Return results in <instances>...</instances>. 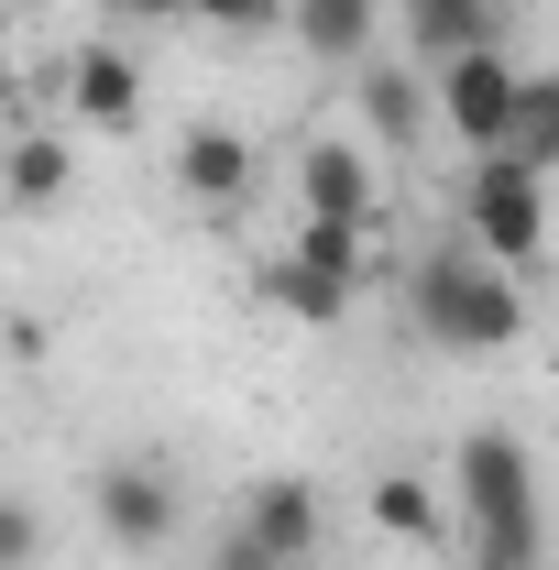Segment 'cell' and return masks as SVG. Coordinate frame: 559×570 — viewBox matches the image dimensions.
<instances>
[{
    "label": "cell",
    "instance_id": "cell-1",
    "mask_svg": "<svg viewBox=\"0 0 559 570\" xmlns=\"http://www.w3.org/2000/svg\"><path fill=\"white\" fill-rule=\"evenodd\" d=\"M450 549H461V570H549V504H538V461L516 428H461Z\"/></svg>",
    "mask_w": 559,
    "mask_h": 570
},
{
    "label": "cell",
    "instance_id": "cell-2",
    "mask_svg": "<svg viewBox=\"0 0 559 570\" xmlns=\"http://www.w3.org/2000/svg\"><path fill=\"white\" fill-rule=\"evenodd\" d=\"M395 296H406V330H418L428 352H450V362H493V352L527 341V285L493 275L461 230L439 253H418V264H395Z\"/></svg>",
    "mask_w": 559,
    "mask_h": 570
},
{
    "label": "cell",
    "instance_id": "cell-3",
    "mask_svg": "<svg viewBox=\"0 0 559 570\" xmlns=\"http://www.w3.org/2000/svg\"><path fill=\"white\" fill-rule=\"evenodd\" d=\"M318 549H330V494L307 472H253L231 494V527H219L209 570H307Z\"/></svg>",
    "mask_w": 559,
    "mask_h": 570
},
{
    "label": "cell",
    "instance_id": "cell-4",
    "mask_svg": "<svg viewBox=\"0 0 559 570\" xmlns=\"http://www.w3.org/2000/svg\"><path fill=\"white\" fill-rule=\"evenodd\" d=\"M461 242L527 285L549 253V176H527L516 154H461Z\"/></svg>",
    "mask_w": 559,
    "mask_h": 570
},
{
    "label": "cell",
    "instance_id": "cell-5",
    "mask_svg": "<svg viewBox=\"0 0 559 570\" xmlns=\"http://www.w3.org/2000/svg\"><path fill=\"white\" fill-rule=\"evenodd\" d=\"M88 515H99V538H110V549L154 560V549H176V538H187V483H176L154 450H121V461H99V472H88Z\"/></svg>",
    "mask_w": 559,
    "mask_h": 570
},
{
    "label": "cell",
    "instance_id": "cell-6",
    "mask_svg": "<svg viewBox=\"0 0 559 570\" xmlns=\"http://www.w3.org/2000/svg\"><path fill=\"white\" fill-rule=\"evenodd\" d=\"M516 56L504 45H472L450 67H428V121L461 142V154H504V110H516Z\"/></svg>",
    "mask_w": 559,
    "mask_h": 570
},
{
    "label": "cell",
    "instance_id": "cell-7",
    "mask_svg": "<svg viewBox=\"0 0 559 570\" xmlns=\"http://www.w3.org/2000/svg\"><path fill=\"white\" fill-rule=\"evenodd\" d=\"M165 165H176V198L198 219H242L264 198V154H253V132H231V121H187Z\"/></svg>",
    "mask_w": 559,
    "mask_h": 570
},
{
    "label": "cell",
    "instance_id": "cell-8",
    "mask_svg": "<svg viewBox=\"0 0 559 570\" xmlns=\"http://www.w3.org/2000/svg\"><path fill=\"white\" fill-rule=\"evenodd\" d=\"M296 219L384 230V165H373V142H351V132H307L296 142Z\"/></svg>",
    "mask_w": 559,
    "mask_h": 570
},
{
    "label": "cell",
    "instance_id": "cell-9",
    "mask_svg": "<svg viewBox=\"0 0 559 570\" xmlns=\"http://www.w3.org/2000/svg\"><path fill=\"white\" fill-rule=\"evenodd\" d=\"M56 110H67L77 132H143V56L121 45V33L67 45V67H56Z\"/></svg>",
    "mask_w": 559,
    "mask_h": 570
},
{
    "label": "cell",
    "instance_id": "cell-10",
    "mask_svg": "<svg viewBox=\"0 0 559 570\" xmlns=\"http://www.w3.org/2000/svg\"><path fill=\"white\" fill-rule=\"evenodd\" d=\"M77 198V142L45 132V121H22V132H0V209L11 219H56Z\"/></svg>",
    "mask_w": 559,
    "mask_h": 570
},
{
    "label": "cell",
    "instance_id": "cell-11",
    "mask_svg": "<svg viewBox=\"0 0 559 570\" xmlns=\"http://www.w3.org/2000/svg\"><path fill=\"white\" fill-rule=\"evenodd\" d=\"M351 110H362V142H384V154H406V142L439 132V121H428V77L418 67H384V56L351 67Z\"/></svg>",
    "mask_w": 559,
    "mask_h": 570
},
{
    "label": "cell",
    "instance_id": "cell-12",
    "mask_svg": "<svg viewBox=\"0 0 559 570\" xmlns=\"http://www.w3.org/2000/svg\"><path fill=\"white\" fill-rule=\"evenodd\" d=\"M275 33H296L318 67H362V56H384V0H285Z\"/></svg>",
    "mask_w": 559,
    "mask_h": 570
},
{
    "label": "cell",
    "instance_id": "cell-13",
    "mask_svg": "<svg viewBox=\"0 0 559 570\" xmlns=\"http://www.w3.org/2000/svg\"><path fill=\"white\" fill-rule=\"evenodd\" d=\"M373 527H384L395 549H450V494H439L428 472H406V461H384V472H373Z\"/></svg>",
    "mask_w": 559,
    "mask_h": 570
},
{
    "label": "cell",
    "instance_id": "cell-14",
    "mask_svg": "<svg viewBox=\"0 0 559 570\" xmlns=\"http://www.w3.org/2000/svg\"><path fill=\"white\" fill-rule=\"evenodd\" d=\"M406 45L428 67H450L472 45H504V0H406Z\"/></svg>",
    "mask_w": 559,
    "mask_h": 570
},
{
    "label": "cell",
    "instance_id": "cell-15",
    "mask_svg": "<svg viewBox=\"0 0 559 570\" xmlns=\"http://www.w3.org/2000/svg\"><path fill=\"white\" fill-rule=\"evenodd\" d=\"M253 296H264L275 318H296V330H341L351 307H362V296H341L330 275H307L296 253H264V275H253Z\"/></svg>",
    "mask_w": 559,
    "mask_h": 570
},
{
    "label": "cell",
    "instance_id": "cell-16",
    "mask_svg": "<svg viewBox=\"0 0 559 570\" xmlns=\"http://www.w3.org/2000/svg\"><path fill=\"white\" fill-rule=\"evenodd\" d=\"M504 154L527 165V176H559V77H516V110H504Z\"/></svg>",
    "mask_w": 559,
    "mask_h": 570
},
{
    "label": "cell",
    "instance_id": "cell-17",
    "mask_svg": "<svg viewBox=\"0 0 559 570\" xmlns=\"http://www.w3.org/2000/svg\"><path fill=\"white\" fill-rule=\"evenodd\" d=\"M187 22H209L219 45H264L285 22V0H187Z\"/></svg>",
    "mask_w": 559,
    "mask_h": 570
},
{
    "label": "cell",
    "instance_id": "cell-18",
    "mask_svg": "<svg viewBox=\"0 0 559 570\" xmlns=\"http://www.w3.org/2000/svg\"><path fill=\"white\" fill-rule=\"evenodd\" d=\"M0 570H45V515L22 494H0Z\"/></svg>",
    "mask_w": 559,
    "mask_h": 570
},
{
    "label": "cell",
    "instance_id": "cell-19",
    "mask_svg": "<svg viewBox=\"0 0 559 570\" xmlns=\"http://www.w3.org/2000/svg\"><path fill=\"white\" fill-rule=\"evenodd\" d=\"M0 352H11V362H45V352H56V330H45V318H22V307H11V318H0Z\"/></svg>",
    "mask_w": 559,
    "mask_h": 570
},
{
    "label": "cell",
    "instance_id": "cell-20",
    "mask_svg": "<svg viewBox=\"0 0 559 570\" xmlns=\"http://www.w3.org/2000/svg\"><path fill=\"white\" fill-rule=\"evenodd\" d=\"M110 22H143V33H165V22H187V0H99Z\"/></svg>",
    "mask_w": 559,
    "mask_h": 570
},
{
    "label": "cell",
    "instance_id": "cell-21",
    "mask_svg": "<svg viewBox=\"0 0 559 570\" xmlns=\"http://www.w3.org/2000/svg\"><path fill=\"white\" fill-rule=\"evenodd\" d=\"M384 11H406V0H384Z\"/></svg>",
    "mask_w": 559,
    "mask_h": 570
}]
</instances>
